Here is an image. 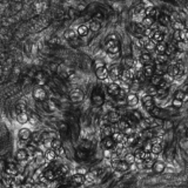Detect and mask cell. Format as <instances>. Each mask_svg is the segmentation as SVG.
Here are the masks:
<instances>
[{"label": "cell", "mask_w": 188, "mask_h": 188, "mask_svg": "<svg viewBox=\"0 0 188 188\" xmlns=\"http://www.w3.org/2000/svg\"><path fill=\"white\" fill-rule=\"evenodd\" d=\"M106 50H107L111 54H116V53H119L120 46H119V42H118L115 36L108 37V40H107V42H106Z\"/></svg>", "instance_id": "obj_1"}, {"label": "cell", "mask_w": 188, "mask_h": 188, "mask_svg": "<svg viewBox=\"0 0 188 188\" xmlns=\"http://www.w3.org/2000/svg\"><path fill=\"white\" fill-rule=\"evenodd\" d=\"M19 173V168H18V164L17 162H13V161H8L5 166V174L12 176V178H16Z\"/></svg>", "instance_id": "obj_2"}, {"label": "cell", "mask_w": 188, "mask_h": 188, "mask_svg": "<svg viewBox=\"0 0 188 188\" xmlns=\"http://www.w3.org/2000/svg\"><path fill=\"white\" fill-rule=\"evenodd\" d=\"M141 102H142L144 108H145L147 112H152L153 108L155 107L153 96H150V95H148V94H146V95H144V96L141 98Z\"/></svg>", "instance_id": "obj_3"}, {"label": "cell", "mask_w": 188, "mask_h": 188, "mask_svg": "<svg viewBox=\"0 0 188 188\" xmlns=\"http://www.w3.org/2000/svg\"><path fill=\"white\" fill-rule=\"evenodd\" d=\"M111 166H112L113 168L115 169L116 172H121V173H124V172H127V170L130 169V165H128L126 161H124V160L111 161Z\"/></svg>", "instance_id": "obj_4"}, {"label": "cell", "mask_w": 188, "mask_h": 188, "mask_svg": "<svg viewBox=\"0 0 188 188\" xmlns=\"http://www.w3.org/2000/svg\"><path fill=\"white\" fill-rule=\"evenodd\" d=\"M31 135H32L31 130H28V128H20L18 131V140L28 144L30 140H31Z\"/></svg>", "instance_id": "obj_5"}, {"label": "cell", "mask_w": 188, "mask_h": 188, "mask_svg": "<svg viewBox=\"0 0 188 188\" xmlns=\"http://www.w3.org/2000/svg\"><path fill=\"white\" fill-rule=\"evenodd\" d=\"M146 18V10L141 6V5H139L136 8H135V11H134V20L136 21V22H142V20Z\"/></svg>", "instance_id": "obj_6"}, {"label": "cell", "mask_w": 188, "mask_h": 188, "mask_svg": "<svg viewBox=\"0 0 188 188\" xmlns=\"http://www.w3.org/2000/svg\"><path fill=\"white\" fill-rule=\"evenodd\" d=\"M174 40L176 42H180V41H188V30H180V31H174Z\"/></svg>", "instance_id": "obj_7"}, {"label": "cell", "mask_w": 188, "mask_h": 188, "mask_svg": "<svg viewBox=\"0 0 188 188\" xmlns=\"http://www.w3.org/2000/svg\"><path fill=\"white\" fill-rule=\"evenodd\" d=\"M92 102H93L94 106L96 107H100L104 105L105 102V99H104V95L100 91H94L93 95H92Z\"/></svg>", "instance_id": "obj_8"}, {"label": "cell", "mask_w": 188, "mask_h": 188, "mask_svg": "<svg viewBox=\"0 0 188 188\" xmlns=\"http://www.w3.org/2000/svg\"><path fill=\"white\" fill-rule=\"evenodd\" d=\"M150 40H152L153 42H155L156 45H158V44H161V42H164V40H165V33H164L162 31H160V30H155V31H153V33H152V36H150Z\"/></svg>", "instance_id": "obj_9"}, {"label": "cell", "mask_w": 188, "mask_h": 188, "mask_svg": "<svg viewBox=\"0 0 188 188\" xmlns=\"http://www.w3.org/2000/svg\"><path fill=\"white\" fill-rule=\"evenodd\" d=\"M120 91H121L120 86L116 82H114V81L111 82V84H108V86H107V93L110 94L111 96H113V98H118Z\"/></svg>", "instance_id": "obj_10"}, {"label": "cell", "mask_w": 188, "mask_h": 188, "mask_svg": "<svg viewBox=\"0 0 188 188\" xmlns=\"http://www.w3.org/2000/svg\"><path fill=\"white\" fill-rule=\"evenodd\" d=\"M106 115H107V118H108L110 124H118V122L122 119V115L120 114V112H118V111H115V110L108 112Z\"/></svg>", "instance_id": "obj_11"}, {"label": "cell", "mask_w": 188, "mask_h": 188, "mask_svg": "<svg viewBox=\"0 0 188 188\" xmlns=\"http://www.w3.org/2000/svg\"><path fill=\"white\" fill-rule=\"evenodd\" d=\"M71 185H73L74 187L85 185V175H80V174L75 173L74 175L71 176Z\"/></svg>", "instance_id": "obj_12"}, {"label": "cell", "mask_w": 188, "mask_h": 188, "mask_svg": "<svg viewBox=\"0 0 188 188\" xmlns=\"http://www.w3.org/2000/svg\"><path fill=\"white\" fill-rule=\"evenodd\" d=\"M28 158H30V155H28V153L26 152L25 148H18L17 150V152H16V160L18 162H25V161L28 160Z\"/></svg>", "instance_id": "obj_13"}, {"label": "cell", "mask_w": 188, "mask_h": 188, "mask_svg": "<svg viewBox=\"0 0 188 188\" xmlns=\"http://www.w3.org/2000/svg\"><path fill=\"white\" fill-rule=\"evenodd\" d=\"M154 72H155V65L154 62H150L148 65H145L142 67V74L145 78H152L154 75Z\"/></svg>", "instance_id": "obj_14"}, {"label": "cell", "mask_w": 188, "mask_h": 188, "mask_svg": "<svg viewBox=\"0 0 188 188\" xmlns=\"http://www.w3.org/2000/svg\"><path fill=\"white\" fill-rule=\"evenodd\" d=\"M70 99H71V101H73V102H80V101L84 100V93H82L80 90L75 88V90H73V91L71 92V94H70Z\"/></svg>", "instance_id": "obj_15"}, {"label": "cell", "mask_w": 188, "mask_h": 188, "mask_svg": "<svg viewBox=\"0 0 188 188\" xmlns=\"http://www.w3.org/2000/svg\"><path fill=\"white\" fill-rule=\"evenodd\" d=\"M33 98L37 100V101H45L46 100V92L44 88H40L38 87L33 91Z\"/></svg>", "instance_id": "obj_16"}, {"label": "cell", "mask_w": 188, "mask_h": 188, "mask_svg": "<svg viewBox=\"0 0 188 188\" xmlns=\"http://www.w3.org/2000/svg\"><path fill=\"white\" fill-rule=\"evenodd\" d=\"M44 159H45V161H46L47 164H50V162H53L54 160H56V150H53L52 148L45 150V152H44Z\"/></svg>", "instance_id": "obj_17"}, {"label": "cell", "mask_w": 188, "mask_h": 188, "mask_svg": "<svg viewBox=\"0 0 188 188\" xmlns=\"http://www.w3.org/2000/svg\"><path fill=\"white\" fill-rule=\"evenodd\" d=\"M88 156H90V150H82V148H80V147L75 150V158H76L78 160L85 161V160L88 159Z\"/></svg>", "instance_id": "obj_18"}, {"label": "cell", "mask_w": 188, "mask_h": 188, "mask_svg": "<svg viewBox=\"0 0 188 188\" xmlns=\"http://www.w3.org/2000/svg\"><path fill=\"white\" fill-rule=\"evenodd\" d=\"M42 141V132H32V135H31V142L33 145L38 146L39 148V145L41 144Z\"/></svg>", "instance_id": "obj_19"}, {"label": "cell", "mask_w": 188, "mask_h": 188, "mask_svg": "<svg viewBox=\"0 0 188 188\" xmlns=\"http://www.w3.org/2000/svg\"><path fill=\"white\" fill-rule=\"evenodd\" d=\"M115 141L112 139V136H108V138H104L102 139V147L104 150H113L115 147Z\"/></svg>", "instance_id": "obj_20"}, {"label": "cell", "mask_w": 188, "mask_h": 188, "mask_svg": "<svg viewBox=\"0 0 188 188\" xmlns=\"http://www.w3.org/2000/svg\"><path fill=\"white\" fill-rule=\"evenodd\" d=\"M110 73V76L114 80V82H116L119 79H120V74H121V70L118 67V66H112L108 71Z\"/></svg>", "instance_id": "obj_21"}, {"label": "cell", "mask_w": 188, "mask_h": 188, "mask_svg": "<svg viewBox=\"0 0 188 188\" xmlns=\"http://www.w3.org/2000/svg\"><path fill=\"white\" fill-rule=\"evenodd\" d=\"M126 102H127L130 106H135V105H138V102H139V96H138V94L133 93V92L127 93Z\"/></svg>", "instance_id": "obj_22"}, {"label": "cell", "mask_w": 188, "mask_h": 188, "mask_svg": "<svg viewBox=\"0 0 188 188\" xmlns=\"http://www.w3.org/2000/svg\"><path fill=\"white\" fill-rule=\"evenodd\" d=\"M152 169H153L155 173H162V172L166 170V164H165L164 161H161V160H155V162H154Z\"/></svg>", "instance_id": "obj_23"}, {"label": "cell", "mask_w": 188, "mask_h": 188, "mask_svg": "<svg viewBox=\"0 0 188 188\" xmlns=\"http://www.w3.org/2000/svg\"><path fill=\"white\" fill-rule=\"evenodd\" d=\"M95 72H96V76H98V79H100V80H106V79L110 76L108 68H107L106 66H105V67H101V68L95 70Z\"/></svg>", "instance_id": "obj_24"}, {"label": "cell", "mask_w": 188, "mask_h": 188, "mask_svg": "<svg viewBox=\"0 0 188 188\" xmlns=\"http://www.w3.org/2000/svg\"><path fill=\"white\" fill-rule=\"evenodd\" d=\"M169 56L166 54H158L154 59V65H166L168 62Z\"/></svg>", "instance_id": "obj_25"}, {"label": "cell", "mask_w": 188, "mask_h": 188, "mask_svg": "<svg viewBox=\"0 0 188 188\" xmlns=\"http://www.w3.org/2000/svg\"><path fill=\"white\" fill-rule=\"evenodd\" d=\"M140 62L145 66V65H148L150 62H153V58L150 56V53L148 52H144L141 56H140Z\"/></svg>", "instance_id": "obj_26"}, {"label": "cell", "mask_w": 188, "mask_h": 188, "mask_svg": "<svg viewBox=\"0 0 188 188\" xmlns=\"http://www.w3.org/2000/svg\"><path fill=\"white\" fill-rule=\"evenodd\" d=\"M167 70H168V65H167V64H166V65H156V66H155V72H154V74L162 76V75H165L167 73Z\"/></svg>", "instance_id": "obj_27"}, {"label": "cell", "mask_w": 188, "mask_h": 188, "mask_svg": "<svg viewBox=\"0 0 188 188\" xmlns=\"http://www.w3.org/2000/svg\"><path fill=\"white\" fill-rule=\"evenodd\" d=\"M174 99H178L182 102H186V101H188V94L186 92H184L182 90H179L174 94Z\"/></svg>", "instance_id": "obj_28"}, {"label": "cell", "mask_w": 188, "mask_h": 188, "mask_svg": "<svg viewBox=\"0 0 188 188\" xmlns=\"http://www.w3.org/2000/svg\"><path fill=\"white\" fill-rule=\"evenodd\" d=\"M101 134L104 138H108V136H112L113 134V126L111 125H107V126H102L101 127Z\"/></svg>", "instance_id": "obj_29"}, {"label": "cell", "mask_w": 188, "mask_h": 188, "mask_svg": "<svg viewBox=\"0 0 188 188\" xmlns=\"http://www.w3.org/2000/svg\"><path fill=\"white\" fill-rule=\"evenodd\" d=\"M56 106V104L53 102V100H47V101H45V104H44V106H42V108L46 111V112H53V111H56V107H54Z\"/></svg>", "instance_id": "obj_30"}, {"label": "cell", "mask_w": 188, "mask_h": 188, "mask_svg": "<svg viewBox=\"0 0 188 188\" xmlns=\"http://www.w3.org/2000/svg\"><path fill=\"white\" fill-rule=\"evenodd\" d=\"M124 161H126L130 166H131V165H134V164H135V161H136L134 153H132V152H127V153L125 154V156H124Z\"/></svg>", "instance_id": "obj_31"}, {"label": "cell", "mask_w": 188, "mask_h": 188, "mask_svg": "<svg viewBox=\"0 0 188 188\" xmlns=\"http://www.w3.org/2000/svg\"><path fill=\"white\" fill-rule=\"evenodd\" d=\"M131 116L136 121V122H140L144 118H146L144 114H142V112L141 111H139V110H133L131 113Z\"/></svg>", "instance_id": "obj_32"}, {"label": "cell", "mask_w": 188, "mask_h": 188, "mask_svg": "<svg viewBox=\"0 0 188 188\" xmlns=\"http://www.w3.org/2000/svg\"><path fill=\"white\" fill-rule=\"evenodd\" d=\"M159 14V8H156L155 6H150L146 10V16H148L150 18H156Z\"/></svg>", "instance_id": "obj_33"}, {"label": "cell", "mask_w": 188, "mask_h": 188, "mask_svg": "<svg viewBox=\"0 0 188 188\" xmlns=\"http://www.w3.org/2000/svg\"><path fill=\"white\" fill-rule=\"evenodd\" d=\"M152 115L154 116V118H161V116H165V115H167V112H165L162 108H160V107H154L153 108V111H152Z\"/></svg>", "instance_id": "obj_34"}, {"label": "cell", "mask_w": 188, "mask_h": 188, "mask_svg": "<svg viewBox=\"0 0 188 188\" xmlns=\"http://www.w3.org/2000/svg\"><path fill=\"white\" fill-rule=\"evenodd\" d=\"M28 120H30V115L27 113H19V114H17V121L19 124L24 125V124L28 122Z\"/></svg>", "instance_id": "obj_35"}, {"label": "cell", "mask_w": 188, "mask_h": 188, "mask_svg": "<svg viewBox=\"0 0 188 188\" xmlns=\"http://www.w3.org/2000/svg\"><path fill=\"white\" fill-rule=\"evenodd\" d=\"M162 76H160V75H156L154 74L152 78H150V85L152 86H155V87H159L160 86V84L162 82Z\"/></svg>", "instance_id": "obj_36"}, {"label": "cell", "mask_w": 188, "mask_h": 188, "mask_svg": "<svg viewBox=\"0 0 188 188\" xmlns=\"http://www.w3.org/2000/svg\"><path fill=\"white\" fill-rule=\"evenodd\" d=\"M116 126H118V128H119V131L120 132H124V131H126L128 127H131L130 126V124L127 122V120L124 118V119H121L118 124H116Z\"/></svg>", "instance_id": "obj_37"}, {"label": "cell", "mask_w": 188, "mask_h": 188, "mask_svg": "<svg viewBox=\"0 0 188 188\" xmlns=\"http://www.w3.org/2000/svg\"><path fill=\"white\" fill-rule=\"evenodd\" d=\"M125 134H124V132H116V133H114L112 134V139L115 141V144H119V142H122L124 141V139H125Z\"/></svg>", "instance_id": "obj_38"}, {"label": "cell", "mask_w": 188, "mask_h": 188, "mask_svg": "<svg viewBox=\"0 0 188 188\" xmlns=\"http://www.w3.org/2000/svg\"><path fill=\"white\" fill-rule=\"evenodd\" d=\"M176 53V45L174 42L167 44V50H166V56H172Z\"/></svg>", "instance_id": "obj_39"}, {"label": "cell", "mask_w": 188, "mask_h": 188, "mask_svg": "<svg viewBox=\"0 0 188 188\" xmlns=\"http://www.w3.org/2000/svg\"><path fill=\"white\" fill-rule=\"evenodd\" d=\"M166 50H167V44H165V42L158 44L155 47V51L158 54H166Z\"/></svg>", "instance_id": "obj_40"}, {"label": "cell", "mask_w": 188, "mask_h": 188, "mask_svg": "<svg viewBox=\"0 0 188 188\" xmlns=\"http://www.w3.org/2000/svg\"><path fill=\"white\" fill-rule=\"evenodd\" d=\"M159 22L164 26V27H166V26H168L169 24H170V19L167 14H161V16H159Z\"/></svg>", "instance_id": "obj_41"}, {"label": "cell", "mask_w": 188, "mask_h": 188, "mask_svg": "<svg viewBox=\"0 0 188 188\" xmlns=\"http://www.w3.org/2000/svg\"><path fill=\"white\" fill-rule=\"evenodd\" d=\"M19 113H27V105L25 102H19L16 106V114Z\"/></svg>", "instance_id": "obj_42"}, {"label": "cell", "mask_w": 188, "mask_h": 188, "mask_svg": "<svg viewBox=\"0 0 188 188\" xmlns=\"http://www.w3.org/2000/svg\"><path fill=\"white\" fill-rule=\"evenodd\" d=\"M153 24H154V19L148 17V16H146V18L142 20V22H141V25L145 27V28H148V27H153Z\"/></svg>", "instance_id": "obj_43"}, {"label": "cell", "mask_w": 188, "mask_h": 188, "mask_svg": "<svg viewBox=\"0 0 188 188\" xmlns=\"http://www.w3.org/2000/svg\"><path fill=\"white\" fill-rule=\"evenodd\" d=\"M176 50H179V52H186L188 50V41L176 42Z\"/></svg>", "instance_id": "obj_44"}, {"label": "cell", "mask_w": 188, "mask_h": 188, "mask_svg": "<svg viewBox=\"0 0 188 188\" xmlns=\"http://www.w3.org/2000/svg\"><path fill=\"white\" fill-rule=\"evenodd\" d=\"M167 94H168V90H164V88H159L158 87V91H156V95L159 99H166L167 98Z\"/></svg>", "instance_id": "obj_45"}, {"label": "cell", "mask_w": 188, "mask_h": 188, "mask_svg": "<svg viewBox=\"0 0 188 188\" xmlns=\"http://www.w3.org/2000/svg\"><path fill=\"white\" fill-rule=\"evenodd\" d=\"M62 147V144H61V141H60V139H54V140H52V144H51V148L53 150H59V148H61Z\"/></svg>", "instance_id": "obj_46"}, {"label": "cell", "mask_w": 188, "mask_h": 188, "mask_svg": "<svg viewBox=\"0 0 188 188\" xmlns=\"http://www.w3.org/2000/svg\"><path fill=\"white\" fill-rule=\"evenodd\" d=\"M173 27L175 31H180V30H185V24L181 21V20H178V21H174L173 22Z\"/></svg>", "instance_id": "obj_47"}, {"label": "cell", "mask_w": 188, "mask_h": 188, "mask_svg": "<svg viewBox=\"0 0 188 188\" xmlns=\"http://www.w3.org/2000/svg\"><path fill=\"white\" fill-rule=\"evenodd\" d=\"M162 130L165 132L169 131V130H172L173 128V122L170 121V120H164V122H162Z\"/></svg>", "instance_id": "obj_48"}, {"label": "cell", "mask_w": 188, "mask_h": 188, "mask_svg": "<svg viewBox=\"0 0 188 188\" xmlns=\"http://www.w3.org/2000/svg\"><path fill=\"white\" fill-rule=\"evenodd\" d=\"M142 150L144 152H146V153H150V150H152V141L150 140H146L144 144H142Z\"/></svg>", "instance_id": "obj_49"}, {"label": "cell", "mask_w": 188, "mask_h": 188, "mask_svg": "<svg viewBox=\"0 0 188 188\" xmlns=\"http://www.w3.org/2000/svg\"><path fill=\"white\" fill-rule=\"evenodd\" d=\"M154 162H155V160L153 159V158H150V159H147V160H145L144 161V166H145V169H152L153 167V165H154Z\"/></svg>", "instance_id": "obj_50"}, {"label": "cell", "mask_w": 188, "mask_h": 188, "mask_svg": "<svg viewBox=\"0 0 188 188\" xmlns=\"http://www.w3.org/2000/svg\"><path fill=\"white\" fill-rule=\"evenodd\" d=\"M124 66H125V68H127V70H130V68H133V66H134V60L133 59H125L124 60Z\"/></svg>", "instance_id": "obj_51"}, {"label": "cell", "mask_w": 188, "mask_h": 188, "mask_svg": "<svg viewBox=\"0 0 188 188\" xmlns=\"http://www.w3.org/2000/svg\"><path fill=\"white\" fill-rule=\"evenodd\" d=\"M156 91H158V88H156L155 86H152V85H150V87L146 88V93L148 94V95H150V96L156 95Z\"/></svg>", "instance_id": "obj_52"}, {"label": "cell", "mask_w": 188, "mask_h": 188, "mask_svg": "<svg viewBox=\"0 0 188 188\" xmlns=\"http://www.w3.org/2000/svg\"><path fill=\"white\" fill-rule=\"evenodd\" d=\"M155 47H156V44H155V42H153L152 40H150V42L145 46V48L147 50V52H148V53L152 52V51H155Z\"/></svg>", "instance_id": "obj_53"}, {"label": "cell", "mask_w": 188, "mask_h": 188, "mask_svg": "<svg viewBox=\"0 0 188 188\" xmlns=\"http://www.w3.org/2000/svg\"><path fill=\"white\" fill-rule=\"evenodd\" d=\"M75 172H76V174H80V175H86V174L88 173L87 168H85L84 166H78V167L75 168Z\"/></svg>", "instance_id": "obj_54"}, {"label": "cell", "mask_w": 188, "mask_h": 188, "mask_svg": "<svg viewBox=\"0 0 188 188\" xmlns=\"http://www.w3.org/2000/svg\"><path fill=\"white\" fill-rule=\"evenodd\" d=\"M28 122H31L33 126H36L38 122H39V116H38L37 114H32V115L30 116V120H28Z\"/></svg>", "instance_id": "obj_55"}, {"label": "cell", "mask_w": 188, "mask_h": 188, "mask_svg": "<svg viewBox=\"0 0 188 188\" xmlns=\"http://www.w3.org/2000/svg\"><path fill=\"white\" fill-rule=\"evenodd\" d=\"M172 106H173L174 108H180V107L182 106V101H180V100H178V99H173V100H172Z\"/></svg>", "instance_id": "obj_56"}, {"label": "cell", "mask_w": 188, "mask_h": 188, "mask_svg": "<svg viewBox=\"0 0 188 188\" xmlns=\"http://www.w3.org/2000/svg\"><path fill=\"white\" fill-rule=\"evenodd\" d=\"M87 32H88V28H87L86 26H80L79 30H78V33H79L80 36H86Z\"/></svg>", "instance_id": "obj_57"}, {"label": "cell", "mask_w": 188, "mask_h": 188, "mask_svg": "<svg viewBox=\"0 0 188 188\" xmlns=\"http://www.w3.org/2000/svg\"><path fill=\"white\" fill-rule=\"evenodd\" d=\"M99 28H100V24H99V22H96V21L91 22V30H92V31H98Z\"/></svg>", "instance_id": "obj_58"}, {"label": "cell", "mask_w": 188, "mask_h": 188, "mask_svg": "<svg viewBox=\"0 0 188 188\" xmlns=\"http://www.w3.org/2000/svg\"><path fill=\"white\" fill-rule=\"evenodd\" d=\"M101 67H105L104 61H101V60H96V61H95V70L101 68Z\"/></svg>", "instance_id": "obj_59"}, {"label": "cell", "mask_w": 188, "mask_h": 188, "mask_svg": "<svg viewBox=\"0 0 188 188\" xmlns=\"http://www.w3.org/2000/svg\"><path fill=\"white\" fill-rule=\"evenodd\" d=\"M185 27H186V28L188 30V19L186 20V22H185Z\"/></svg>", "instance_id": "obj_60"}, {"label": "cell", "mask_w": 188, "mask_h": 188, "mask_svg": "<svg viewBox=\"0 0 188 188\" xmlns=\"http://www.w3.org/2000/svg\"><path fill=\"white\" fill-rule=\"evenodd\" d=\"M186 136H187V139H188V130H187V133H186Z\"/></svg>", "instance_id": "obj_61"}, {"label": "cell", "mask_w": 188, "mask_h": 188, "mask_svg": "<svg viewBox=\"0 0 188 188\" xmlns=\"http://www.w3.org/2000/svg\"><path fill=\"white\" fill-rule=\"evenodd\" d=\"M6 188H11V187H6Z\"/></svg>", "instance_id": "obj_62"}]
</instances>
